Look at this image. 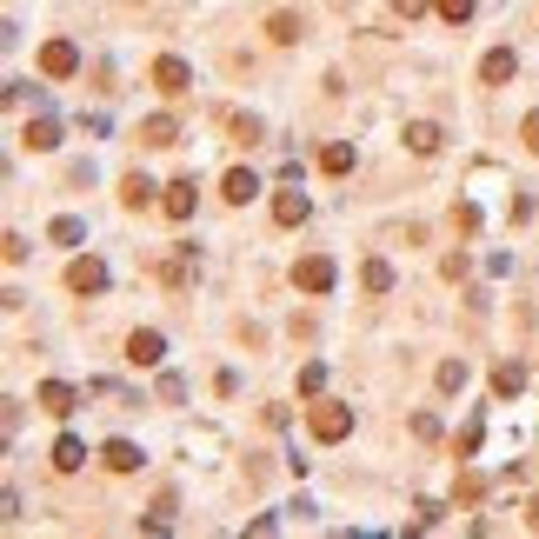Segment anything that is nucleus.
Instances as JSON below:
<instances>
[{"label": "nucleus", "instance_id": "f257e3e1", "mask_svg": "<svg viewBox=\"0 0 539 539\" xmlns=\"http://www.w3.org/2000/svg\"><path fill=\"white\" fill-rule=\"evenodd\" d=\"M307 427H313L319 446H333V440H346V433H353V407H340V400H319V407L307 413Z\"/></svg>", "mask_w": 539, "mask_h": 539}, {"label": "nucleus", "instance_id": "f03ea898", "mask_svg": "<svg viewBox=\"0 0 539 539\" xmlns=\"http://www.w3.org/2000/svg\"><path fill=\"white\" fill-rule=\"evenodd\" d=\"M40 74H47V80H74V74H80V47H74V40H47V47H40Z\"/></svg>", "mask_w": 539, "mask_h": 539}, {"label": "nucleus", "instance_id": "7ed1b4c3", "mask_svg": "<svg viewBox=\"0 0 539 539\" xmlns=\"http://www.w3.org/2000/svg\"><path fill=\"white\" fill-rule=\"evenodd\" d=\"M154 87H160L166 100H174V94H187V87H193V67L180 60V54H160V60H154Z\"/></svg>", "mask_w": 539, "mask_h": 539}, {"label": "nucleus", "instance_id": "20e7f679", "mask_svg": "<svg viewBox=\"0 0 539 539\" xmlns=\"http://www.w3.org/2000/svg\"><path fill=\"white\" fill-rule=\"evenodd\" d=\"M293 286H300V293H333V260L327 254H307L293 266Z\"/></svg>", "mask_w": 539, "mask_h": 539}, {"label": "nucleus", "instance_id": "39448f33", "mask_svg": "<svg viewBox=\"0 0 539 539\" xmlns=\"http://www.w3.org/2000/svg\"><path fill=\"white\" fill-rule=\"evenodd\" d=\"M100 286H107V266H100L94 254L67 266V293H80V300H87V293H100Z\"/></svg>", "mask_w": 539, "mask_h": 539}, {"label": "nucleus", "instance_id": "423d86ee", "mask_svg": "<svg viewBox=\"0 0 539 539\" xmlns=\"http://www.w3.org/2000/svg\"><path fill=\"white\" fill-rule=\"evenodd\" d=\"M513 74H519V54H513V47H493V54L480 60V80H486V87H507Z\"/></svg>", "mask_w": 539, "mask_h": 539}, {"label": "nucleus", "instance_id": "0eeeda50", "mask_svg": "<svg viewBox=\"0 0 539 539\" xmlns=\"http://www.w3.org/2000/svg\"><path fill=\"white\" fill-rule=\"evenodd\" d=\"M127 360H133V366H160V360H166V340H160L154 327H140V333L127 340Z\"/></svg>", "mask_w": 539, "mask_h": 539}, {"label": "nucleus", "instance_id": "6e6552de", "mask_svg": "<svg viewBox=\"0 0 539 539\" xmlns=\"http://www.w3.org/2000/svg\"><path fill=\"white\" fill-rule=\"evenodd\" d=\"M193 200H200L193 180H174V187L160 193V213H166V220H193Z\"/></svg>", "mask_w": 539, "mask_h": 539}, {"label": "nucleus", "instance_id": "1a4fd4ad", "mask_svg": "<svg viewBox=\"0 0 539 539\" xmlns=\"http://www.w3.org/2000/svg\"><path fill=\"white\" fill-rule=\"evenodd\" d=\"M140 140L147 147H174L180 140V121H174V113H147V121H140Z\"/></svg>", "mask_w": 539, "mask_h": 539}, {"label": "nucleus", "instance_id": "9d476101", "mask_svg": "<svg viewBox=\"0 0 539 539\" xmlns=\"http://www.w3.org/2000/svg\"><path fill=\"white\" fill-rule=\"evenodd\" d=\"M74 400H80V393H74L67 380H40V407L54 413V419H67V413H74Z\"/></svg>", "mask_w": 539, "mask_h": 539}, {"label": "nucleus", "instance_id": "9b49d317", "mask_svg": "<svg viewBox=\"0 0 539 539\" xmlns=\"http://www.w3.org/2000/svg\"><path fill=\"white\" fill-rule=\"evenodd\" d=\"M254 193H260V180L247 174V166H233V174L220 180V200H233V207H247V200H254Z\"/></svg>", "mask_w": 539, "mask_h": 539}, {"label": "nucleus", "instance_id": "f8f14e48", "mask_svg": "<svg viewBox=\"0 0 539 539\" xmlns=\"http://www.w3.org/2000/svg\"><path fill=\"white\" fill-rule=\"evenodd\" d=\"M100 460H107V473H133V466H140V446H133V440H107Z\"/></svg>", "mask_w": 539, "mask_h": 539}, {"label": "nucleus", "instance_id": "ddd939ff", "mask_svg": "<svg viewBox=\"0 0 539 539\" xmlns=\"http://www.w3.org/2000/svg\"><path fill=\"white\" fill-rule=\"evenodd\" d=\"M21 147H33V154H54V147H60V127H54V121H27V127H21Z\"/></svg>", "mask_w": 539, "mask_h": 539}, {"label": "nucleus", "instance_id": "4468645a", "mask_svg": "<svg viewBox=\"0 0 539 539\" xmlns=\"http://www.w3.org/2000/svg\"><path fill=\"white\" fill-rule=\"evenodd\" d=\"M440 140H446V133L433 127V121H413V127H407V147H413L419 160H427V154H440Z\"/></svg>", "mask_w": 539, "mask_h": 539}, {"label": "nucleus", "instance_id": "2eb2a0df", "mask_svg": "<svg viewBox=\"0 0 539 539\" xmlns=\"http://www.w3.org/2000/svg\"><path fill=\"white\" fill-rule=\"evenodd\" d=\"M121 207H133V213L154 207V180H147V174H127V180H121Z\"/></svg>", "mask_w": 539, "mask_h": 539}, {"label": "nucleus", "instance_id": "dca6fc26", "mask_svg": "<svg viewBox=\"0 0 539 539\" xmlns=\"http://www.w3.org/2000/svg\"><path fill=\"white\" fill-rule=\"evenodd\" d=\"M307 220V193H274V227H300Z\"/></svg>", "mask_w": 539, "mask_h": 539}, {"label": "nucleus", "instance_id": "f3484780", "mask_svg": "<svg viewBox=\"0 0 539 539\" xmlns=\"http://www.w3.org/2000/svg\"><path fill=\"white\" fill-rule=\"evenodd\" d=\"M54 466H60V473H80V466H87V446H80L74 433H60V440H54Z\"/></svg>", "mask_w": 539, "mask_h": 539}, {"label": "nucleus", "instance_id": "a211bd4d", "mask_svg": "<svg viewBox=\"0 0 539 539\" xmlns=\"http://www.w3.org/2000/svg\"><path fill=\"white\" fill-rule=\"evenodd\" d=\"M519 386H526V366H519V360H499V366H493V393H499V400H513Z\"/></svg>", "mask_w": 539, "mask_h": 539}, {"label": "nucleus", "instance_id": "6ab92c4d", "mask_svg": "<svg viewBox=\"0 0 539 539\" xmlns=\"http://www.w3.org/2000/svg\"><path fill=\"white\" fill-rule=\"evenodd\" d=\"M319 166H327V174H353V147H346V140L319 147Z\"/></svg>", "mask_w": 539, "mask_h": 539}, {"label": "nucleus", "instance_id": "aec40b11", "mask_svg": "<svg viewBox=\"0 0 539 539\" xmlns=\"http://www.w3.org/2000/svg\"><path fill=\"white\" fill-rule=\"evenodd\" d=\"M360 286H366V293H386V286H393V266H386V260H366L360 266Z\"/></svg>", "mask_w": 539, "mask_h": 539}, {"label": "nucleus", "instance_id": "412c9836", "mask_svg": "<svg viewBox=\"0 0 539 539\" xmlns=\"http://www.w3.org/2000/svg\"><path fill=\"white\" fill-rule=\"evenodd\" d=\"M47 233H54V247H80V240H87V227H80L74 213H60V220L47 227Z\"/></svg>", "mask_w": 539, "mask_h": 539}, {"label": "nucleus", "instance_id": "4be33fe9", "mask_svg": "<svg viewBox=\"0 0 539 539\" xmlns=\"http://www.w3.org/2000/svg\"><path fill=\"white\" fill-rule=\"evenodd\" d=\"M266 40L293 47V40H300V21H293V13H274V21H266Z\"/></svg>", "mask_w": 539, "mask_h": 539}, {"label": "nucleus", "instance_id": "5701e85b", "mask_svg": "<svg viewBox=\"0 0 539 539\" xmlns=\"http://www.w3.org/2000/svg\"><path fill=\"white\" fill-rule=\"evenodd\" d=\"M227 133H233L240 147H254V140H260V121H254V113H233V121H227Z\"/></svg>", "mask_w": 539, "mask_h": 539}, {"label": "nucleus", "instance_id": "b1692460", "mask_svg": "<svg viewBox=\"0 0 539 539\" xmlns=\"http://www.w3.org/2000/svg\"><path fill=\"white\" fill-rule=\"evenodd\" d=\"M433 380H440V393H460V386H466V360H446Z\"/></svg>", "mask_w": 539, "mask_h": 539}, {"label": "nucleus", "instance_id": "393cba45", "mask_svg": "<svg viewBox=\"0 0 539 539\" xmlns=\"http://www.w3.org/2000/svg\"><path fill=\"white\" fill-rule=\"evenodd\" d=\"M440 21L446 27H466V21H473V0H440Z\"/></svg>", "mask_w": 539, "mask_h": 539}, {"label": "nucleus", "instance_id": "a878e982", "mask_svg": "<svg viewBox=\"0 0 539 539\" xmlns=\"http://www.w3.org/2000/svg\"><path fill=\"white\" fill-rule=\"evenodd\" d=\"M319 386H327V366H319V360H313V366H300V393H307V400H313V393H319Z\"/></svg>", "mask_w": 539, "mask_h": 539}, {"label": "nucleus", "instance_id": "bb28decb", "mask_svg": "<svg viewBox=\"0 0 539 539\" xmlns=\"http://www.w3.org/2000/svg\"><path fill=\"white\" fill-rule=\"evenodd\" d=\"M480 440H486V427H480V419H473V427H460V460H473V453H480Z\"/></svg>", "mask_w": 539, "mask_h": 539}, {"label": "nucleus", "instance_id": "cd10ccee", "mask_svg": "<svg viewBox=\"0 0 539 539\" xmlns=\"http://www.w3.org/2000/svg\"><path fill=\"white\" fill-rule=\"evenodd\" d=\"M419 519H413V526H440V519H446V507H440V499H419V507H413Z\"/></svg>", "mask_w": 539, "mask_h": 539}, {"label": "nucleus", "instance_id": "c85d7f7f", "mask_svg": "<svg viewBox=\"0 0 539 539\" xmlns=\"http://www.w3.org/2000/svg\"><path fill=\"white\" fill-rule=\"evenodd\" d=\"M519 140H526V154H539V113H526V121H519Z\"/></svg>", "mask_w": 539, "mask_h": 539}, {"label": "nucleus", "instance_id": "c756f323", "mask_svg": "<svg viewBox=\"0 0 539 539\" xmlns=\"http://www.w3.org/2000/svg\"><path fill=\"white\" fill-rule=\"evenodd\" d=\"M393 13H400V21H413V13H427V0H393Z\"/></svg>", "mask_w": 539, "mask_h": 539}, {"label": "nucleus", "instance_id": "7c9ffc66", "mask_svg": "<svg viewBox=\"0 0 539 539\" xmlns=\"http://www.w3.org/2000/svg\"><path fill=\"white\" fill-rule=\"evenodd\" d=\"M526 526H533V533H539V499H533V507H526Z\"/></svg>", "mask_w": 539, "mask_h": 539}]
</instances>
